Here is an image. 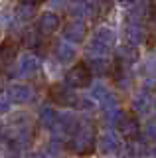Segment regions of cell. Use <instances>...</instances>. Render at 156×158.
Listing matches in <instances>:
<instances>
[{
	"mask_svg": "<svg viewBox=\"0 0 156 158\" xmlns=\"http://www.w3.org/2000/svg\"><path fill=\"white\" fill-rule=\"evenodd\" d=\"M28 158H47V154H42V152H32Z\"/></svg>",
	"mask_w": 156,
	"mask_h": 158,
	"instance_id": "obj_26",
	"label": "cell"
},
{
	"mask_svg": "<svg viewBox=\"0 0 156 158\" xmlns=\"http://www.w3.org/2000/svg\"><path fill=\"white\" fill-rule=\"evenodd\" d=\"M36 8L38 6H32V4H22L20 2V6H18V10H16V16L26 22V20H30L34 14H36Z\"/></svg>",
	"mask_w": 156,
	"mask_h": 158,
	"instance_id": "obj_22",
	"label": "cell"
},
{
	"mask_svg": "<svg viewBox=\"0 0 156 158\" xmlns=\"http://www.w3.org/2000/svg\"><path fill=\"white\" fill-rule=\"evenodd\" d=\"M16 53H18L16 44L4 42L2 46H0V69H6L8 65H12V63H14V57H16Z\"/></svg>",
	"mask_w": 156,
	"mask_h": 158,
	"instance_id": "obj_19",
	"label": "cell"
},
{
	"mask_svg": "<svg viewBox=\"0 0 156 158\" xmlns=\"http://www.w3.org/2000/svg\"><path fill=\"white\" fill-rule=\"evenodd\" d=\"M73 87H69L65 83V85H61V83H55V85H51L50 89V95L53 99V103H57L60 107H77L79 105V97H77L75 91H71Z\"/></svg>",
	"mask_w": 156,
	"mask_h": 158,
	"instance_id": "obj_6",
	"label": "cell"
},
{
	"mask_svg": "<svg viewBox=\"0 0 156 158\" xmlns=\"http://www.w3.org/2000/svg\"><path fill=\"white\" fill-rule=\"evenodd\" d=\"M42 34L38 32V28L36 30H28L26 34H24V44H26L28 48H38L40 46V42H42Z\"/></svg>",
	"mask_w": 156,
	"mask_h": 158,
	"instance_id": "obj_21",
	"label": "cell"
},
{
	"mask_svg": "<svg viewBox=\"0 0 156 158\" xmlns=\"http://www.w3.org/2000/svg\"><path fill=\"white\" fill-rule=\"evenodd\" d=\"M79 128V121L73 113H57V121L50 131L53 132V136L60 138V136H71L73 132Z\"/></svg>",
	"mask_w": 156,
	"mask_h": 158,
	"instance_id": "obj_5",
	"label": "cell"
},
{
	"mask_svg": "<svg viewBox=\"0 0 156 158\" xmlns=\"http://www.w3.org/2000/svg\"><path fill=\"white\" fill-rule=\"evenodd\" d=\"M2 89H4V77L0 75V91H2Z\"/></svg>",
	"mask_w": 156,
	"mask_h": 158,
	"instance_id": "obj_29",
	"label": "cell"
},
{
	"mask_svg": "<svg viewBox=\"0 0 156 158\" xmlns=\"http://www.w3.org/2000/svg\"><path fill=\"white\" fill-rule=\"evenodd\" d=\"M85 65L91 69L93 75H107L111 71V61L107 56H85Z\"/></svg>",
	"mask_w": 156,
	"mask_h": 158,
	"instance_id": "obj_16",
	"label": "cell"
},
{
	"mask_svg": "<svg viewBox=\"0 0 156 158\" xmlns=\"http://www.w3.org/2000/svg\"><path fill=\"white\" fill-rule=\"evenodd\" d=\"M150 156H152V158H156V146H152V148H150Z\"/></svg>",
	"mask_w": 156,
	"mask_h": 158,
	"instance_id": "obj_27",
	"label": "cell"
},
{
	"mask_svg": "<svg viewBox=\"0 0 156 158\" xmlns=\"http://www.w3.org/2000/svg\"><path fill=\"white\" fill-rule=\"evenodd\" d=\"M119 2H123V4H134L136 0H119Z\"/></svg>",
	"mask_w": 156,
	"mask_h": 158,
	"instance_id": "obj_28",
	"label": "cell"
},
{
	"mask_svg": "<svg viewBox=\"0 0 156 158\" xmlns=\"http://www.w3.org/2000/svg\"><path fill=\"white\" fill-rule=\"evenodd\" d=\"M34 89L30 85H24V83H14V85L8 87V97L14 105H26L34 99Z\"/></svg>",
	"mask_w": 156,
	"mask_h": 158,
	"instance_id": "obj_9",
	"label": "cell"
},
{
	"mask_svg": "<svg viewBox=\"0 0 156 158\" xmlns=\"http://www.w3.org/2000/svg\"><path fill=\"white\" fill-rule=\"evenodd\" d=\"M36 28H38V32H40L43 38L51 36V34L57 32V28H60V16L53 14V12H43L40 16V20H38Z\"/></svg>",
	"mask_w": 156,
	"mask_h": 158,
	"instance_id": "obj_13",
	"label": "cell"
},
{
	"mask_svg": "<svg viewBox=\"0 0 156 158\" xmlns=\"http://www.w3.org/2000/svg\"><path fill=\"white\" fill-rule=\"evenodd\" d=\"M85 34H87V26L83 20H77L73 18L69 24H65L63 28V38L67 42H73V44H81L85 40Z\"/></svg>",
	"mask_w": 156,
	"mask_h": 158,
	"instance_id": "obj_10",
	"label": "cell"
},
{
	"mask_svg": "<svg viewBox=\"0 0 156 158\" xmlns=\"http://www.w3.org/2000/svg\"><path fill=\"white\" fill-rule=\"evenodd\" d=\"M97 144V135H95V127L89 125V123H81L79 128L69 136L67 140V148L73 152V154L79 156H87L95 150Z\"/></svg>",
	"mask_w": 156,
	"mask_h": 158,
	"instance_id": "obj_1",
	"label": "cell"
},
{
	"mask_svg": "<svg viewBox=\"0 0 156 158\" xmlns=\"http://www.w3.org/2000/svg\"><path fill=\"white\" fill-rule=\"evenodd\" d=\"M53 56H55V59L60 63H69V61L75 59L77 52H75V48L67 42H55V46H53Z\"/></svg>",
	"mask_w": 156,
	"mask_h": 158,
	"instance_id": "obj_18",
	"label": "cell"
},
{
	"mask_svg": "<svg viewBox=\"0 0 156 158\" xmlns=\"http://www.w3.org/2000/svg\"><path fill=\"white\" fill-rule=\"evenodd\" d=\"M154 109H156V101H154Z\"/></svg>",
	"mask_w": 156,
	"mask_h": 158,
	"instance_id": "obj_30",
	"label": "cell"
},
{
	"mask_svg": "<svg viewBox=\"0 0 156 158\" xmlns=\"http://www.w3.org/2000/svg\"><path fill=\"white\" fill-rule=\"evenodd\" d=\"M20 2H22V4H32V6H38L42 0H20Z\"/></svg>",
	"mask_w": 156,
	"mask_h": 158,
	"instance_id": "obj_25",
	"label": "cell"
},
{
	"mask_svg": "<svg viewBox=\"0 0 156 158\" xmlns=\"http://www.w3.org/2000/svg\"><path fill=\"white\" fill-rule=\"evenodd\" d=\"M138 57H140V53H138V48L136 46H130V44L129 46H121L115 52V65L129 69L130 65H134L138 61Z\"/></svg>",
	"mask_w": 156,
	"mask_h": 158,
	"instance_id": "obj_8",
	"label": "cell"
},
{
	"mask_svg": "<svg viewBox=\"0 0 156 158\" xmlns=\"http://www.w3.org/2000/svg\"><path fill=\"white\" fill-rule=\"evenodd\" d=\"M152 107H154V99L150 97L148 91H140L133 97V111L136 115H140V117L148 115L152 111Z\"/></svg>",
	"mask_w": 156,
	"mask_h": 158,
	"instance_id": "obj_15",
	"label": "cell"
},
{
	"mask_svg": "<svg viewBox=\"0 0 156 158\" xmlns=\"http://www.w3.org/2000/svg\"><path fill=\"white\" fill-rule=\"evenodd\" d=\"M125 36H126V42L130 46H140V44L146 42V28L142 24V20H134V18H129V24L125 28Z\"/></svg>",
	"mask_w": 156,
	"mask_h": 158,
	"instance_id": "obj_7",
	"label": "cell"
},
{
	"mask_svg": "<svg viewBox=\"0 0 156 158\" xmlns=\"http://www.w3.org/2000/svg\"><path fill=\"white\" fill-rule=\"evenodd\" d=\"M40 67H42L40 57L34 56V53H26V56L20 59V67H18V73H20V77L30 79V77H34L38 71H40Z\"/></svg>",
	"mask_w": 156,
	"mask_h": 158,
	"instance_id": "obj_14",
	"label": "cell"
},
{
	"mask_svg": "<svg viewBox=\"0 0 156 158\" xmlns=\"http://www.w3.org/2000/svg\"><path fill=\"white\" fill-rule=\"evenodd\" d=\"M91 79H93V73H91V69L83 63H77V65H73L69 71H67L65 75V83L73 89H85L91 85Z\"/></svg>",
	"mask_w": 156,
	"mask_h": 158,
	"instance_id": "obj_3",
	"label": "cell"
},
{
	"mask_svg": "<svg viewBox=\"0 0 156 158\" xmlns=\"http://www.w3.org/2000/svg\"><path fill=\"white\" fill-rule=\"evenodd\" d=\"M38 117H40V125L46 127V128H51L55 125V121H57V113L53 111L51 107H46V105L40 109V115Z\"/></svg>",
	"mask_w": 156,
	"mask_h": 158,
	"instance_id": "obj_20",
	"label": "cell"
},
{
	"mask_svg": "<svg viewBox=\"0 0 156 158\" xmlns=\"http://www.w3.org/2000/svg\"><path fill=\"white\" fill-rule=\"evenodd\" d=\"M117 132L125 138V140H134V138H140V125L136 121V117L126 115V113H121L119 118L115 121Z\"/></svg>",
	"mask_w": 156,
	"mask_h": 158,
	"instance_id": "obj_4",
	"label": "cell"
},
{
	"mask_svg": "<svg viewBox=\"0 0 156 158\" xmlns=\"http://www.w3.org/2000/svg\"><path fill=\"white\" fill-rule=\"evenodd\" d=\"M121 146H123V142H121L119 138H117V135L111 132V131H107L105 135L99 138V148H101L103 154H119Z\"/></svg>",
	"mask_w": 156,
	"mask_h": 158,
	"instance_id": "obj_17",
	"label": "cell"
},
{
	"mask_svg": "<svg viewBox=\"0 0 156 158\" xmlns=\"http://www.w3.org/2000/svg\"><path fill=\"white\" fill-rule=\"evenodd\" d=\"M113 46H115V32L111 28H99L91 40V44L87 46L85 56H109Z\"/></svg>",
	"mask_w": 156,
	"mask_h": 158,
	"instance_id": "obj_2",
	"label": "cell"
},
{
	"mask_svg": "<svg viewBox=\"0 0 156 158\" xmlns=\"http://www.w3.org/2000/svg\"><path fill=\"white\" fill-rule=\"evenodd\" d=\"M146 136L152 138V140H156V121H152V123L146 125Z\"/></svg>",
	"mask_w": 156,
	"mask_h": 158,
	"instance_id": "obj_24",
	"label": "cell"
},
{
	"mask_svg": "<svg viewBox=\"0 0 156 158\" xmlns=\"http://www.w3.org/2000/svg\"><path fill=\"white\" fill-rule=\"evenodd\" d=\"M10 105H12L10 97L0 95V115H4V113H8V111H10Z\"/></svg>",
	"mask_w": 156,
	"mask_h": 158,
	"instance_id": "obj_23",
	"label": "cell"
},
{
	"mask_svg": "<svg viewBox=\"0 0 156 158\" xmlns=\"http://www.w3.org/2000/svg\"><path fill=\"white\" fill-rule=\"evenodd\" d=\"M69 12L73 18L85 20V18H91L97 12V4H95V0H71Z\"/></svg>",
	"mask_w": 156,
	"mask_h": 158,
	"instance_id": "obj_11",
	"label": "cell"
},
{
	"mask_svg": "<svg viewBox=\"0 0 156 158\" xmlns=\"http://www.w3.org/2000/svg\"><path fill=\"white\" fill-rule=\"evenodd\" d=\"M146 152H150L146 144L140 138H134V140H125L123 146L119 150V156L121 158H138V156H144Z\"/></svg>",
	"mask_w": 156,
	"mask_h": 158,
	"instance_id": "obj_12",
	"label": "cell"
}]
</instances>
